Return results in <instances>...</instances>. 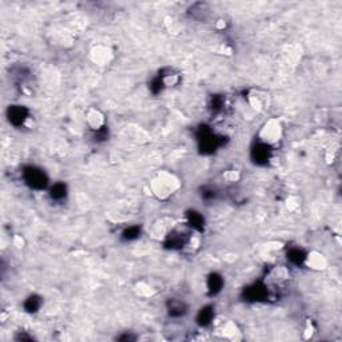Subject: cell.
Segmentation results:
<instances>
[{
	"label": "cell",
	"instance_id": "cell-4",
	"mask_svg": "<svg viewBox=\"0 0 342 342\" xmlns=\"http://www.w3.org/2000/svg\"><path fill=\"white\" fill-rule=\"evenodd\" d=\"M86 122L93 130H100L104 126V115L98 109H90L86 114Z\"/></svg>",
	"mask_w": 342,
	"mask_h": 342
},
{
	"label": "cell",
	"instance_id": "cell-1",
	"mask_svg": "<svg viewBox=\"0 0 342 342\" xmlns=\"http://www.w3.org/2000/svg\"><path fill=\"white\" fill-rule=\"evenodd\" d=\"M179 187V179L168 171H159L151 181V191L158 199H167L178 191Z\"/></svg>",
	"mask_w": 342,
	"mask_h": 342
},
{
	"label": "cell",
	"instance_id": "cell-2",
	"mask_svg": "<svg viewBox=\"0 0 342 342\" xmlns=\"http://www.w3.org/2000/svg\"><path fill=\"white\" fill-rule=\"evenodd\" d=\"M282 138V124L278 119H269L260 131L261 142L266 146L278 143Z\"/></svg>",
	"mask_w": 342,
	"mask_h": 342
},
{
	"label": "cell",
	"instance_id": "cell-5",
	"mask_svg": "<svg viewBox=\"0 0 342 342\" xmlns=\"http://www.w3.org/2000/svg\"><path fill=\"white\" fill-rule=\"evenodd\" d=\"M91 59L96 65H106L111 59V51L104 46H96L91 51Z\"/></svg>",
	"mask_w": 342,
	"mask_h": 342
},
{
	"label": "cell",
	"instance_id": "cell-6",
	"mask_svg": "<svg viewBox=\"0 0 342 342\" xmlns=\"http://www.w3.org/2000/svg\"><path fill=\"white\" fill-rule=\"evenodd\" d=\"M221 332H222L223 335L227 337V338H234L237 333H238V329H237V326L234 325L233 322H226L225 326L221 329Z\"/></svg>",
	"mask_w": 342,
	"mask_h": 342
},
{
	"label": "cell",
	"instance_id": "cell-3",
	"mask_svg": "<svg viewBox=\"0 0 342 342\" xmlns=\"http://www.w3.org/2000/svg\"><path fill=\"white\" fill-rule=\"evenodd\" d=\"M305 264L309 269H313V270H325L326 266H328V261L321 253L318 251H311L308 255L305 256Z\"/></svg>",
	"mask_w": 342,
	"mask_h": 342
}]
</instances>
